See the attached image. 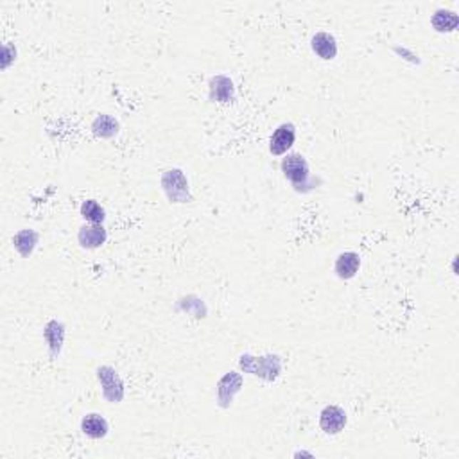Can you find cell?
Segmentation results:
<instances>
[{
	"label": "cell",
	"instance_id": "19",
	"mask_svg": "<svg viewBox=\"0 0 459 459\" xmlns=\"http://www.w3.org/2000/svg\"><path fill=\"white\" fill-rule=\"evenodd\" d=\"M16 60V47L11 43H6L2 48V71L9 67Z\"/></svg>",
	"mask_w": 459,
	"mask_h": 459
},
{
	"label": "cell",
	"instance_id": "14",
	"mask_svg": "<svg viewBox=\"0 0 459 459\" xmlns=\"http://www.w3.org/2000/svg\"><path fill=\"white\" fill-rule=\"evenodd\" d=\"M38 242H40V234L33 228L20 230L19 234L13 237V246H15V249L24 257V259H29V257L33 255Z\"/></svg>",
	"mask_w": 459,
	"mask_h": 459
},
{
	"label": "cell",
	"instance_id": "1",
	"mask_svg": "<svg viewBox=\"0 0 459 459\" xmlns=\"http://www.w3.org/2000/svg\"><path fill=\"white\" fill-rule=\"evenodd\" d=\"M239 366L244 373L259 377L260 381L274 382L282 373V357L277 354H266V356L242 354L239 357Z\"/></svg>",
	"mask_w": 459,
	"mask_h": 459
},
{
	"label": "cell",
	"instance_id": "4",
	"mask_svg": "<svg viewBox=\"0 0 459 459\" xmlns=\"http://www.w3.org/2000/svg\"><path fill=\"white\" fill-rule=\"evenodd\" d=\"M97 378H99L104 400L110 404H120L126 396V386H124L119 371L111 366H99L97 368Z\"/></svg>",
	"mask_w": 459,
	"mask_h": 459
},
{
	"label": "cell",
	"instance_id": "6",
	"mask_svg": "<svg viewBox=\"0 0 459 459\" xmlns=\"http://www.w3.org/2000/svg\"><path fill=\"white\" fill-rule=\"evenodd\" d=\"M294 142H296V126L293 123L280 124L269 138V153L273 156L287 155Z\"/></svg>",
	"mask_w": 459,
	"mask_h": 459
},
{
	"label": "cell",
	"instance_id": "13",
	"mask_svg": "<svg viewBox=\"0 0 459 459\" xmlns=\"http://www.w3.org/2000/svg\"><path fill=\"white\" fill-rule=\"evenodd\" d=\"M81 430L85 436H88L90 440H103L110 433V426H108L106 418L99 413H90L85 415L81 420Z\"/></svg>",
	"mask_w": 459,
	"mask_h": 459
},
{
	"label": "cell",
	"instance_id": "11",
	"mask_svg": "<svg viewBox=\"0 0 459 459\" xmlns=\"http://www.w3.org/2000/svg\"><path fill=\"white\" fill-rule=\"evenodd\" d=\"M311 48L318 58L325 61H332L337 56V40L334 34L325 33V31H319L314 36L311 38Z\"/></svg>",
	"mask_w": 459,
	"mask_h": 459
},
{
	"label": "cell",
	"instance_id": "5",
	"mask_svg": "<svg viewBox=\"0 0 459 459\" xmlns=\"http://www.w3.org/2000/svg\"><path fill=\"white\" fill-rule=\"evenodd\" d=\"M242 386H244V377L239 371H228L226 375H222L217 382V406L221 409H230L234 404L237 393H241Z\"/></svg>",
	"mask_w": 459,
	"mask_h": 459
},
{
	"label": "cell",
	"instance_id": "20",
	"mask_svg": "<svg viewBox=\"0 0 459 459\" xmlns=\"http://www.w3.org/2000/svg\"><path fill=\"white\" fill-rule=\"evenodd\" d=\"M294 455H311V458H312L311 452H296V454H294Z\"/></svg>",
	"mask_w": 459,
	"mask_h": 459
},
{
	"label": "cell",
	"instance_id": "17",
	"mask_svg": "<svg viewBox=\"0 0 459 459\" xmlns=\"http://www.w3.org/2000/svg\"><path fill=\"white\" fill-rule=\"evenodd\" d=\"M81 217L85 221L92 222V225H103L106 219V210L103 208V205L96 200H86L81 203Z\"/></svg>",
	"mask_w": 459,
	"mask_h": 459
},
{
	"label": "cell",
	"instance_id": "3",
	"mask_svg": "<svg viewBox=\"0 0 459 459\" xmlns=\"http://www.w3.org/2000/svg\"><path fill=\"white\" fill-rule=\"evenodd\" d=\"M280 169L284 178L287 180V182H291V185H293L294 190H298V192H301V187H307L309 182L312 180L309 162L300 153H287L285 158H282Z\"/></svg>",
	"mask_w": 459,
	"mask_h": 459
},
{
	"label": "cell",
	"instance_id": "8",
	"mask_svg": "<svg viewBox=\"0 0 459 459\" xmlns=\"http://www.w3.org/2000/svg\"><path fill=\"white\" fill-rule=\"evenodd\" d=\"M346 423H349V416L339 406H326L319 413V427L329 436H336V434L343 433Z\"/></svg>",
	"mask_w": 459,
	"mask_h": 459
},
{
	"label": "cell",
	"instance_id": "15",
	"mask_svg": "<svg viewBox=\"0 0 459 459\" xmlns=\"http://www.w3.org/2000/svg\"><path fill=\"white\" fill-rule=\"evenodd\" d=\"M430 24L436 33H454L459 26V15L452 9H436Z\"/></svg>",
	"mask_w": 459,
	"mask_h": 459
},
{
	"label": "cell",
	"instance_id": "12",
	"mask_svg": "<svg viewBox=\"0 0 459 459\" xmlns=\"http://www.w3.org/2000/svg\"><path fill=\"white\" fill-rule=\"evenodd\" d=\"M361 267V255L356 252H343L337 255L336 264H334V273L341 280H352Z\"/></svg>",
	"mask_w": 459,
	"mask_h": 459
},
{
	"label": "cell",
	"instance_id": "7",
	"mask_svg": "<svg viewBox=\"0 0 459 459\" xmlns=\"http://www.w3.org/2000/svg\"><path fill=\"white\" fill-rule=\"evenodd\" d=\"M208 99L212 103L228 104L235 100V85L232 78L226 74L212 76L208 81Z\"/></svg>",
	"mask_w": 459,
	"mask_h": 459
},
{
	"label": "cell",
	"instance_id": "10",
	"mask_svg": "<svg viewBox=\"0 0 459 459\" xmlns=\"http://www.w3.org/2000/svg\"><path fill=\"white\" fill-rule=\"evenodd\" d=\"M108 239V232L103 225H83L79 228L78 234V241L81 244V248L85 249H97L106 242Z\"/></svg>",
	"mask_w": 459,
	"mask_h": 459
},
{
	"label": "cell",
	"instance_id": "16",
	"mask_svg": "<svg viewBox=\"0 0 459 459\" xmlns=\"http://www.w3.org/2000/svg\"><path fill=\"white\" fill-rule=\"evenodd\" d=\"M92 131L96 137L111 138L119 133V123H117V119H113V117L108 113L97 115L96 120L92 123Z\"/></svg>",
	"mask_w": 459,
	"mask_h": 459
},
{
	"label": "cell",
	"instance_id": "18",
	"mask_svg": "<svg viewBox=\"0 0 459 459\" xmlns=\"http://www.w3.org/2000/svg\"><path fill=\"white\" fill-rule=\"evenodd\" d=\"M393 51H395L396 56H400L402 60L409 61V63H413V65L422 63V61H420V58H418V54H415L413 51H409L408 47H400V45H395V47H393Z\"/></svg>",
	"mask_w": 459,
	"mask_h": 459
},
{
	"label": "cell",
	"instance_id": "9",
	"mask_svg": "<svg viewBox=\"0 0 459 459\" xmlns=\"http://www.w3.org/2000/svg\"><path fill=\"white\" fill-rule=\"evenodd\" d=\"M65 336H67V329L61 321L58 319H51V321L45 323L43 326V341L47 344L48 356L51 359H58L61 356V350H63L65 344Z\"/></svg>",
	"mask_w": 459,
	"mask_h": 459
},
{
	"label": "cell",
	"instance_id": "2",
	"mask_svg": "<svg viewBox=\"0 0 459 459\" xmlns=\"http://www.w3.org/2000/svg\"><path fill=\"white\" fill-rule=\"evenodd\" d=\"M160 185H162L163 194L167 196L169 203L183 205L192 201V194H190L189 180L182 169H167L163 170L162 178H160Z\"/></svg>",
	"mask_w": 459,
	"mask_h": 459
}]
</instances>
